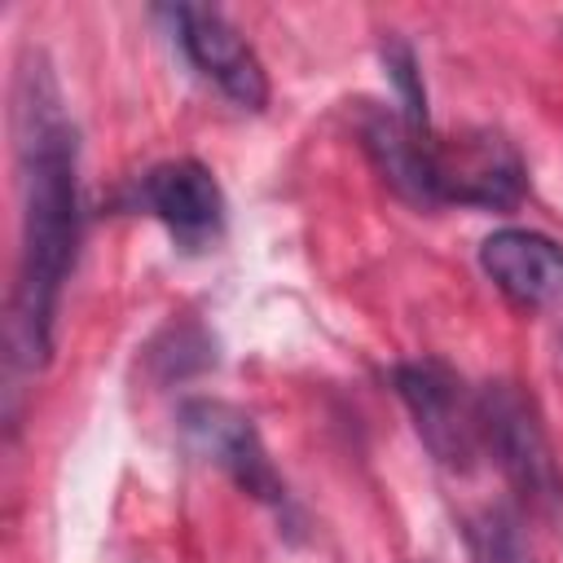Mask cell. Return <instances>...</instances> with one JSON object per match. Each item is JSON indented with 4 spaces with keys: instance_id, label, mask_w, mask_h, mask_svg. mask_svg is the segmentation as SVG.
Here are the masks:
<instances>
[{
    "instance_id": "1",
    "label": "cell",
    "mask_w": 563,
    "mask_h": 563,
    "mask_svg": "<svg viewBox=\"0 0 563 563\" xmlns=\"http://www.w3.org/2000/svg\"><path fill=\"white\" fill-rule=\"evenodd\" d=\"M13 136L22 185V246L9 299L13 365L40 369L53 352V317L79 246V145L62 88L40 53L13 79Z\"/></svg>"
},
{
    "instance_id": "2",
    "label": "cell",
    "mask_w": 563,
    "mask_h": 563,
    "mask_svg": "<svg viewBox=\"0 0 563 563\" xmlns=\"http://www.w3.org/2000/svg\"><path fill=\"white\" fill-rule=\"evenodd\" d=\"M479 427H484V449L493 453L510 488L532 510H554L563 497V479L537 400L519 383H488L479 387Z\"/></svg>"
},
{
    "instance_id": "3",
    "label": "cell",
    "mask_w": 563,
    "mask_h": 563,
    "mask_svg": "<svg viewBox=\"0 0 563 563\" xmlns=\"http://www.w3.org/2000/svg\"><path fill=\"white\" fill-rule=\"evenodd\" d=\"M391 383L431 457L466 475L484 453L479 391H466V383L444 361H400L391 369Z\"/></svg>"
},
{
    "instance_id": "4",
    "label": "cell",
    "mask_w": 563,
    "mask_h": 563,
    "mask_svg": "<svg viewBox=\"0 0 563 563\" xmlns=\"http://www.w3.org/2000/svg\"><path fill=\"white\" fill-rule=\"evenodd\" d=\"M431 189L435 207H479V211H510L523 202L528 167L519 150L488 128H466L453 136H431Z\"/></svg>"
},
{
    "instance_id": "5",
    "label": "cell",
    "mask_w": 563,
    "mask_h": 563,
    "mask_svg": "<svg viewBox=\"0 0 563 563\" xmlns=\"http://www.w3.org/2000/svg\"><path fill=\"white\" fill-rule=\"evenodd\" d=\"M180 435L189 440V449L207 462H216L242 493L260 497V501H286V484L277 475V466L268 462V449L251 422V413H242L229 400H185L180 405Z\"/></svg>"
},
{
    "instance_id": "6",
    "label": "cell",
    "mask_w": 563,
    "mask_h": 563,
    "mask_svg": "<svg viewBox=\"0 0 563 563\" xmlns=\"http://www.w3.org/2000/svg\"><path fill=\"white\" fill-rule=\"evenodd\" d=\"M163 18L176 31V44L185 48V57L194 62L198 75H207L229 101H238L242 110H264L268 101V75L255 57V48L238 35V26L202 4H176L163 9Z\"/></svg>"
},
{
    "instance_id": "7",
    "label": "cell",
    "mask_w": 563,
    "mask_h": 563,
    "mask_svg": "<svg viewBox=\"0 0 563 563\" xmlns=\"http://www.w3.org/2000/svg\"><path fill=\"white\" fill-rule=\"evenodd\" d=\"M484 277L515 308H554L563 303V246L532 229H497L479 242Z\"/></svg>"
},
{
    "instance_id": "8",
    "label": "cell",
    "mask_w": 563,
    "mask_h": 563,
    "mask_svg": "<svg viewBox=\"0 0 563 563\" xmlns=\"http://www.w3.org/2000/svg\"><path fill=\"white\" fill-rule=\"evenodd\" d=\"M141 198L185 246L211 242L224 224L220 180L198 158H167V163L150 167L145 180H141Z\"/></svg>"
},
{
    "instance_id": "9",
    "label": "cell",
    "mask_w": 563,
    "mask_h": 563,
    "mask_svg": "<svg viewBox=\"0 0 563 563\" xmlns=\"http://www.w3.org/2000/svg\"><path fill=\"white\" fill-rule=\"evenodd\" d=\"M431 128H413L405 114L369 110L361 123V145L374 163V172L418 211H435L431 189Z\"/></svg>"
},
{
    "instance_id": "10",
    "label": "cell",
    "mask_w": 563,
    "mask_h": 563,
    "mask_svg": "<svg viewBox=\"0 0 563 563\" xmlns=\"http://www.w3.org/2000/svg\"><path fill=\"white\" fill-rule=\"evenodd\" d=\"M466 545L475 563H532V550L523 541V528L515 515L488 506L466 523Z\"/></svg>"
},
{
    "instance_id": "11",
    "label": "cell",
    "mask_w": 563,
    "mask_h": 563,
    "mask_svg": "<svg viewBox=\"0 0 563 563\" xmlns=\"http://www.w3.org/2000/svg\"><path fill=\"white\" fill-rule=\"evenodd\" d=\"M383 66H387V79H391L396 92H400V114H405L413 128H431V123H427V88H422V70H418L413 48H409L400 35L383 40Z\"/></svg>"
}]
</instances>
